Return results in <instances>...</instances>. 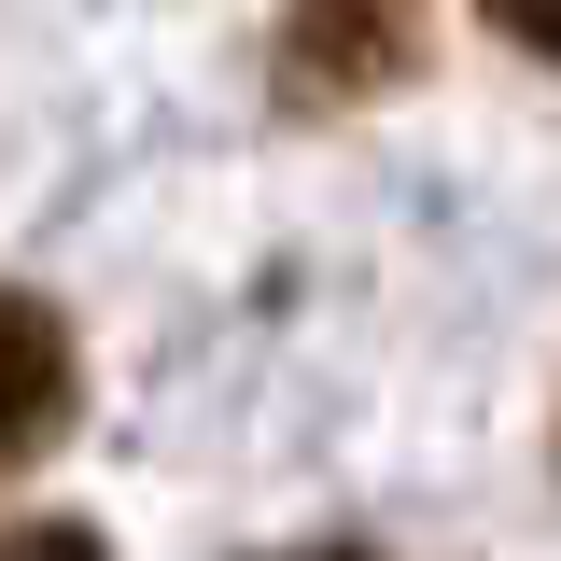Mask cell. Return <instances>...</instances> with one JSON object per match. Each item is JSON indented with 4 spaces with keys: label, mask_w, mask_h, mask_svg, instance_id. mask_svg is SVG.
Segmentation results:
<instances>
[{
    "label": "cell",
    "mask_w": 561,
    "mask_h": 561,
    "mask_svg": "<svg viewBox=\"0 0 561 561\" xmlns=\"http://www.w3.org/2000/svg\"><path fill=\"white\" fill-rule=\"evenodd\" d=\"M408 70H421V0H295L280 14V99L295 113L393 99Z\"/></svg>",
    "instance_id": "1"
},
{
    "label": "cell",
    "mask_w": 561,
    "mask_h": 561,
    "mask_svg": "<svg viewBox=\"0 0 561 561\" xmlns=\"http://www.w3.org/2000/svg\"><path fill=\"white\" fill-rule=\"evenodd\" d=\"M70 408H84V351H70V323L43 309V295H0V478L43 463V449L70 435Z\"/></svg>",
    "instance_id": "2"
},
{
    "label": "cell",
    "mask_w": 561,
    "mask_h": 561,
    "mask_svg": "<svg viewBox=\"0 0 561 561\" xmlns=\"http://www.w3.org/2000/svg\"><path fill=\"white\" fill-rule=\"evenodd\" d=\"M0 561H113V548H99L84 519H14V534H0Z\"/></svg>",
    "instance_id": "3"
},
{
    "label": "cell",
    "mask_w": 561,
    "mask_h": 561,
    "mask_svg": "<svg viewBox=\"0 0 561 561\" xmlns=\"http://www.w3.org/2000/svg\"><path fill=\"white\" fill-rule=\"evenodd\" d=\"M478 14L519 43V57H548V70H561V0H478Z\"/></svg>",
    "instance_id": "4"
},
{
    "label": "cell",
    "mask_w": 561,
    "mask_h": 561,
    "mask_svg": "<svg viewBox=\"0 0 561 561\" xmlns=\"http://www.w3.org/2000/svg\"><path fill=\"white\" fill-rule=\"evenodd\" d=\"M295 561H365V548H295Z\"/></svg>",
    "instance_id": "5"
}]
</instances>
